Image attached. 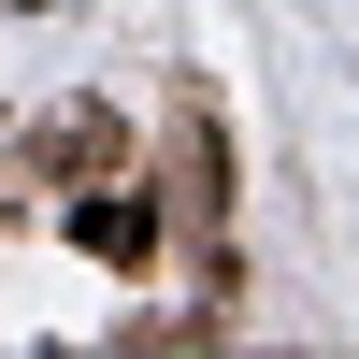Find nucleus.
I'll list each match as a JSON object with an SVG mask.
<instances>
[{"label":"nucleus","instance_id":"nucleus-1","mask_svg":"<svg viewBox=\"0 0 359 359\" xmlns=\"http://www.w3.org/2000/svg\"><path fill=\"white\" fill-rule=\"evenodd\" d=\"M172 216H187V245H201V302H230V158H216V115H172Z\"/></svg>","mask_w":359,"mask_h":359},{"label":"nucleus","instance_id":"nucleus-2","mask_svg":"<svg viewBox=\"0 0 359 359\" xmlns=\"http://www.w3.org/2000/svg\"><path fill=\"white\" fill-rule=\"evenodd\" d=\"M72 245L86 259H158V201H144L130 172H101V187L72 201Z\"/></svg>","mask_w":359,"mask_h":359},{"label":"nucleus","instance_id":"nucleus-3","mask_svg":"<svg viewBox=\"0 0 359 359\" xmlns=\"http://www.w3.org/2000/svg\"><path fill=\"white\" fill-rule=\"evenodd\" d=\"M43 172H72V187H101V172H130V130H115L101 101H72V115H43V144H29Z\"/></svg>","mask_w":359,"mask_h":359}]
</instances>
